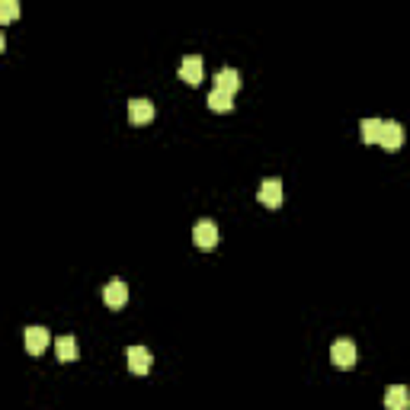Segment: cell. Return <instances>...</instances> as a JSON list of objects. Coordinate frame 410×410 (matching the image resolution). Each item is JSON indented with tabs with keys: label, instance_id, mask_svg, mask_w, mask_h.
<instances>
[{
	"label": "cell",
	"instance_id": "30bf717a",
	"mask_svg": "<svg viewBox=\"0 0 410 410\" xmlns=\"http://www.w3.org/2000/svg\"><path fill=\"white\" fill-rule=\"evenodd\" d=\"M215 90H225V93L234 96V93L241 90V74H237L234 67H221V71L215 74Z\"/></svg>",
	"mask_w": 410,
	"mask_h": 410
},
{
	"label": "cell",
	"instance_id": "7a4b0ae2",
	"mask_svg": "<svg viewBox=\"0 0 410 410\" xmlns=\"http://www.w3.org/2000/svg\"><path fill=\"white\" fill-rule=\"evenodd\" d=\"M23 343H26V352H33V356H42L51 343V334L45 327H26L23 330Z\"/></svg>",
	"mask_w": 410,
	"mask_h": 410
},
{
	"label": "cell",
	"instance_id": "3957f363",
	"mask_svg": "<svg viewBox=\"0 0 410 410\" xmlns=\"http://www.w3.org/2000/svg\"><path fill=\"white\" fill-rule=\"evenodd\" d=\"M126 362H128V372H135V375H148L151 372V352L144 346H126Z\"/></svg>",
	"mask_w": 410,
	"mask_h": 410
},
{
	"label": "cell",
	"instance_id": "5b68a950",
	"mask_svg": "<svg viewBox=\"0 0 410 410\" xmlns=\"http://www.w3.org/2000/svg\"><path fill=\"white\" fill-rule=\"evenodd\" d=\"M259 202L266 205V209H279L282 205V180H276V176H269V180H263V186H259Z\"/></svg>",
	"mask_w": 410,
	"mask_h": 410
},
{
	"label": "cell",
	"instance_id": "52a82bcc",
	"mask_svg": "<svg viewBox=\"0 0 410 410\" xmlns=\"http://www.w3.org/2000/svg\"><path fill=\"white\" fill-rule=\"evenodd\" d=\"M154 116H157V109L151 100H128V119L135 126H148Z\"/></svg>",
	"mask_w": 410,
	"mask_h": 410
},
{
	"label": "cell",
	"instance_id": "9a60e30c",
	"mask_svg": "<svg viewBox=\"0 0 410 410\" xmlns=\"http://www.w3.org/2000/svg\"><path fill=\"white\" fill-rule=\"evenodd\" d=\"M19 13V3L17 0H3V7H0V23H10V19Z\"/></svg>",
	"mask_w": 410,
	"mask_h": 410
},
{
	"label": "cell",
	"instance_id": "6da1fadb",
	"mask_svg": "<svg viewBox=\"0 0 410 410\" xmlns=\"http://www.w3.org/2000/svg\"><path fill=\"white\" fill-rule=\"evenodd\" d=\"M356 359H359V350H356L352 340H334V346H330V362H334L336 368H352Z\"/></svg>",
	"mask_w": 410,
	"mask_h": 410
},
{
	"label": "cell",
	"instance_id": "8992f818",
	"mask_svg": "<svg viewBox=\"0 0 410 410\" xmlns=\"http://www.w3.org/2000/svg\"><path fill=\"white\" fill-rule=\"evenodd\" d=\"M103 302H106L112 311H119L122 305L128 302V285L122 282V279H112V282L103 289Z\"/></svg>",
	"mask_w": 410,
	"mask_h": 410
},
{
	"label": "cell",
	"instance_id": "4fadbf2b",
	"mask_svg": "<svg viewBox=\"0 0 410 410\" xmlns=\"http://www.w3.org/2000/svg\"><path fill=\"white\" fill-rule=\"evenodd\" d=\"M55 352H58V362H74L77 359V340L74 336H58V340H55Z\"/></svg>",
	"mask_w": 410,
	"mask_h": 410
},
{
	"label": "cell",
	"instance_id": "8fae6325",
	"mask_svg": "<svg viewBox=\"0 0 410 410\" xmlns=\"http://www.w3.org/2000/svg\"><path fill=\"white\" fill-rule=\"evenodd\" d=\"M385 407L388 410H407L410 407V391L404 385H391L385 391Z\"/></svg>",
	"mask_w": 410,
	"mask_h": 410
},
{
	"label": "cell",
	"instance_id": "5bb4252c",
	"mask_svg": "<svg viewBox=\"0 0 410 410\" xmlns=\"http://www.w3.org/2000/svg\"><path fill=\"white\" fill-rule=\"evenodd\" d=\"M209 109H215V112H231L234 109V96L225 90H212L209 93Z\"/></svg>",
	"mask_w": 410,
	"mask_h": 410
},
{
	"label": "cell",
	"instance_id": "ba28073f",
	"mask_svg": "<svg viewBox=\"0 0 410 410\" xmlns=\"http://www.w3.org/2000/svg\"><path fill=\"white\" fill-rule=\"evenodd\" d=\"M180 77H183L189 87L202 84V58L199 55H186V58L180 61Z\"/></svg>",
	"mask_w": 410,
	"mask_h": 410
},
{
	"label": "cell",
	"instance_id": "277c9868",
	"mask_svg": "<svg viewBox=\"0 0 410 410\" xmlns=\"http://www.w3.org/2000/svg\"><path fill=\"white\" fill-rule=\"evenodd\" d=\"M193 241H196V247H202V250H212V247L218 244V228H215V221H209V218L196 221Z\"/></svg>",
	"mask_w": 410,
	"mask_h": 410
},
{
	"label": "cell",
	"instance_id": "7c38bea8",
	"mask_svg": "<svg viewBox=\"0 0 410 410\" xmlns=\"http://www.w3.org/2000/svg\"><path fill=\"white\" fill-rule=\"evenodd\" d=\"M382 128H385V119H362V122H359L362 142H366V144H378V142H382Z\"/></svg>",
	"mask_w": 410,
	"mask_h": 410
},
{
	"label": "cell",
	"instance_id": "9c48e42d",
	"mask_svg": "<svg viewBox=\"0 0 410 410\" xmlns=\"http://www.w3.org/2000/svg\"><path fill=\"white\" fill-rule=\"evenodd\" d=\"M382 148H388V151H398L404 144V128L401 122H394V119H385V128H382Z\"/></svg>",
	"mask_w": 410,
	"mask_h": 410
}]
</instances>
